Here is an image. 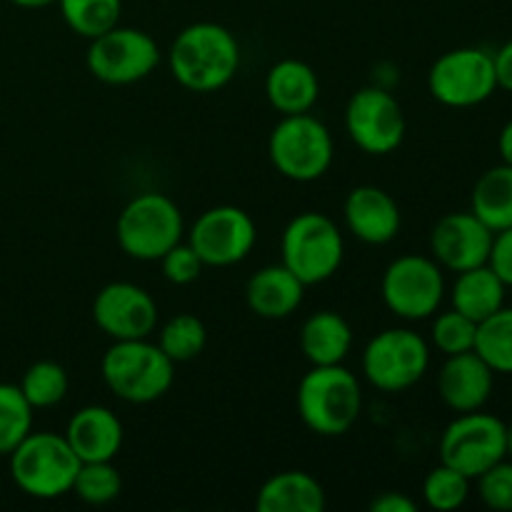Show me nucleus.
Masks as SVG:
<instances>
[{"label":"nucleus","mask_w":512,"mask_h":512,"mask_svg":"<svg viewBox=\"0 0 512 512\" xmlns=\"http://www.w3.org/2000/svg\"><path fill=\"white\" fill-rule=\"evenodd\" d=\"M495 233L468 210L448 213L430 230V253L443 270L463 273L490 260Z\"/></svg>","instance_id":"dca6fc26"},{"label":"nucleus","mask_w":512,"mask_h":512,"mask_svg":"<svg viewBox=\"0 0 512 512\" xmlns=\"http://www.w3.org/2000/svg\"><path fill=\"white\" fill-rule=\"evenodd\" d=\"M343 215L350 233L368 245H385L395 240L403 223L393 195L375 185H358L350 190L343 203Z\"/></svg>","instance_id":"a211bd4d"},{"label":"nucleus","mask_w":512,"mask_h":512,"mask_svg":"<svg viewBox=\"0 0 512 512\" xmlns=\"http://www.w3.org/2000/svg\"><path fill=\"white\" fill-rule=\"evenodd\" d=\"M10 3H15V5H18V8L35 10V8H48V5L58 3V0H10Z\"/></svg>","instance_id":"ea45409f"},{"label":"nucleus","mask_w":512,"mask_h":512,"mask_svg":"<svg viewBox=\"0 0 512 512\" xmlns=\"http://www.w3.org/2000/svg\"><path fill=\"white\" fill-rule=\"evenodd\" d=\"M495 388V373L475 350L448 355L440 365L438 393L453 413H473L488 405Z\"/></svg>","instance_id":"f3484780"},{"label":"nucleus","mask_w":512,"mask_h":512,"mask_svg":"<svg viewBox=\"0 0 512 512\" xmlns=\"http://www.w3.org/2000/svg\"><path fill=\"white\" fill-rule=\"evenodd\" d=\"M478 485V498L488 505L490 510L512 512V460L503 458L493 468L485 470L475 478Z\"/></svg>","instance_id":"72a5a7b5"},{"label":"nucleus","mask_w":512,"mask_h":512,"mask_svg":"<svg viewBox=\"0 0 512 512\" xmlns=\"http://www.w3.org/2000/svg\"><path fill=\"white\" fill-rule=\"evenodd\" d=\"M160 63V48L145 30L115 28L90 40L85 65L105 85H130L148 78Z\"/></svg>","instance_id":"9b49d317"},{"label":"nucleus","mask_w":512,"mask_h":512,"mask_svg":"<svg viewBox=\"0 0 512 512\" xmlns=\"http://www.w3.org/2000/svg\"><path fill=\"white\" fill-rule=\"evenodd\" d=\"M295 403L305 428L323 438H338L358 423L363 390L343 363L313 365L300 380Z\"/></svg>","instance_id":"f03ea898"},{"label":"nucleus","mask_w":512,"mask_h":512,"mask_svg":"<svg viewBox=\"0 0 512 512\" xmlns=\"http://www.w3.org/2000/svg\"><path fill=\"white\" fill-rule=\"evenodd\" d=\"M160 265H163V275L168 283L173 285H188L193 280L200 278L205 263L200 260V255L195 253L193 245L188 240H180L178 245L168 250V253L160 258Z\"/></svg>","instance_id":"f704fd0d"},{"label":"nucleus","mask_w":512,"mask_h":512,"mask_svg":"<svg viewBox=\"0 0 512 512\" xmlns=\"http://www.w3.org/2000/svg\"><path fill=\"white\" fill-rule=\"evenodd\" d=\"M373 512H418L415 500H410L405 493H380L378 498L370 500Z\"/></svg>","instance_id":"4c0bfd02"},{"label":"nucleus","mask_w":512,"mask_h":512,"mask_svg":"<svg viewBox=\"0 0 512 512\" xmlns=\"http://www.w3.org/2000/svg\"><path fill=\"white\" fill-rule=\"evenodd\" d=\"M475 335H478V323L470 320L468 315L458 313L455 308L433 315L430 338H433V345L445 358L475 350Z\"/></svg>","instance_id":"473e14b6"},{"label":"nucleus","mask_w":512,"mask_h":512,"mask_svg":"<svg viewBox=\"0 0 512 512\" xmlns=\"http://www.w3.org/2000/svg\"><path fill=\"white\" fill-rule=\"evenodd\" d=\"M100 373L115 398L145 405L168 393L175 380V363L148 338L113 340L100 360Z\"/></svg>","instance_id":"7ed1b4c3"},{"label":"nucleus","mask_w":512,"mask_h":512,"mask_svg":"<svg viewBox=\"0 0 512 512\" xmlns=\"http://www.w3.org/2000/svg\"><path fill=\"white\" fill-rule=\"evenodd\" d=\"M380 293L385 308L398 318L428 320L445 300L443 268L428 255H400L385 268Z\"/></svg>","instance_id":"1a4fd4ad"},{"label":"nucleus","mask_w":512,"mask_h":512,"mask_svg":"<svg viewBox=\"0 0 512 512\" xmlns=\"http://www.w3.org/2000/svg\"><path fill=\"white\" fill-rule=\"evenodd\" d=\"M490 268L503 278V283L512 288V228L495 233L493 250H490Z\"/></svg>","instance_id":"c9c22d12"},{"label":"nucleus","mask_w":512,"mask_h":512,"mask_svg":"<svg viewBox=\"0 0 512 512\" xmlns=\"http://www.w3.org/2000/svg\"><path fill=\"white\" fill-rule=\"evenodd\" d=\"M430 345L410 328H388L370 338L363 350V375L383 393H403L425 378Z\"/></svg>","instance_id":"6e6552de"},{"label":"nucleus","mask_w":512,"mask_h":512,"mask_svg":"<svg viewBox=\"0 0 512 512\" xmlns=\"http://www.w3.org/2000/svg\"><path fill=\"white\" fill-rule=\"evenodd\" d=\"M120 490H123V478L118 468L113 460H103V463H80L70 493L88 505H108L118 498Z\"/></svg>","instance_id":"2f4dec72"},{"label":"nucleus","mask_w":512,"mask_h":512,"mask_svg":"<svg viewBox=\"0 0 512 512\" xmlns=\"http://www.w3.org/2000/svg\"><path fill=\"white\" fill-rule=\"evenodd\" d=\"M93 320L110 340L150 338L158 325V305L140 285L115 280L95 295Z\"/></svg>","instance_id":"2eb2a0df"},{"label":"nucleus","mask_w":512,"mask_h":512,"mask_svg":"<svg viewBox=\"0 0 512 512\" xmlns=\"http://www.w3.org/2000/svg\"><path fill=\"white\" fill-rule=\"evenodd\" d=\"M58 8L73 33L93 40L118 25L123 0H58Z\"/></svg>","instance_id":"bb28decb"},{"label":"nucleus","mask_w":512,"mask_h":512,"mask_svg":"<svg viewBox=\"0 0 512 512\" xmlns=\"http://www.w3.org/2000/svg\"><path fill=\"white\" fill-rule=\"evenodd\" d=\"M470 483H473V480H470L468 475L458 473V470L450 468V465L440 463L438 468L430 470L423 480L425 505L440 512L463 508L470 498Z\"/></svg>","instance_id":"7c9ffc66"},{"label":"nucleus","mask_w":512,"mask_h":512,"mask_svg":"<svg viewBox=\"0 0 512 512\" xmlns=\"http://www.w3.org/2000/svg\"><path fill=\"white\" fill-rule=\"evenodd\" d=\"M493 65H495V80H498V88L512 93V40L505 45H500L493 53Z\"/></svg>","instance_id":"e433bc0d"},{"label":"nucleus","mask_w":512,"mask_h":512,"mask_svg":"<svg viewBox=\"0 0 512 512\" xmlns=\"http://www.w3.org/2000/svg\"><path fill=\"white\" fill-rule=\"evenodd\" d=\"M68 385V373L55 360H38L25 370L23 380H20V390H23L25 400L33 405V410L63 403V398L68 395Z\"/></svg>","instance_id":"c756f323"},{"label":"nucleus","mask_w":512,"mask_h":512,"mask_svg":"<svg viewBox=\"0 0 512 512\" xmlns=\"http://www.w3.org/2000/svg\"><path fill=\"white\" fill-rule=\"evenodd\" d=\"M283 265L303 280L318 285L333 278L345 258V240L338 225L323 213H300L285 225L280 240Z\"/></svg>","instance_id":"423d86ee"},{"label":"nucleus","mask_w":512,"mask_h":512,"mask_svg":"<svg viewBox=\"0 0 512 512\" xmlns=\"http://www.w3.org/2000/svg\"><path fill=\"white\" fill-rule=\"evenodd\" d=\"M305 288L308 285L295 278L283 263L265 265L258 273L250 275L245 285V303L258 318L283 320L303 305Z\"/></svg>","instance_id":"aec40b11"},{"label":"nucleus","mask_w":512,"mask_h":512,"mask_svg":"<svg viewBox=\"0 0 512 512\" xmlns=\"http://www.w3.org/2000/svg\"><path fill=\"white\" fill-rule=\"evenodd\" d=\"M470 213L478 215L493 233L512 228V165H495L475 180Z\"/></svg>","instance_id":"393cba45"},{"label":"nucleus","mask_w":512,"mask_h":512,"mask_svg":"<svg viewBox=\"0 0 512 512\" xmlns=\"http://www.w3.org/2000/svg\"><path fill=\"white\" fill-rule=\"evenodd\" d=\"M475 353L490 365L495 375H512V308L503 305L490 318L478 323Z\"/></svg>","instance_id":"a878e982"},{"label":"nucleus","mask_w":512,"mask_h":512,"mask_svg":"<svg viewBox=\"0 0 512 512\" xmlns=\"http://www.w3.org/2000/svg\"><path fill=\"white\" fill-rule=\"evenodd\" d=\"M508 425L498 415L473 410L458 413L440 435V463L475 480L505 458Z\"/></svg>","instance_id":"9d476101"},{"label":"nucleus","mask_w":512,"mask_h":512,"mask_svg":"<svg viewBox=\"0 0 512 512\" xmlns=\"http://www.w3.org/2000/svg\"><path fill=\"white\" fill-rule=\"evenodd\" d=\"M345 130L360 150L388 155L405 140V113L383 88H360L345 108Z\"/></svg>","instance_id":"4468645a"},{"label":"nucleus","mask_w":512,"mask_h":512,"mask_svg":"<svg viewBox=\"0 0 512 512\" xmlns=\"http://www.w3.org/2000/svg\"><path fill=\"white\" fill-rule=\"evenodd\" d=\"M428 90L448 108H475L485 103L498 90L493 53L483 48L448 50L430 68Z\"/></svg>","instance_id":"f8f14e48"},{"label":"nucleus","mask_w":512,"mask_h":512,"mask_svg":"<svg viewBox=\"0 0 512 512\" xmlns=\"http://www.w3.org/2000/svg\"><path fill=\"white\" fill-rule=\"evenodd\" d=\"M353 348V328L333 310H318L300 328V350L310 365H340Z\"/></svg>","instance_id":"5701e85b"},{"label":"nucleus","mask_w":512,"mask_h":512,"mask_svg":"<svg viewBox=\"0 0 512 512\" xmlns=\"http://www.w3.org/2000/svg\"><path fill=\"white\" fill-rule=\"evenodd\" d=\"M258 240L253 218L235 205H215L198 215L188 230V243L210 268H228L250 255Z\"/></svg>","instance_id":"ddd939ff"},{"label":"nucleus","mask_w":512,"mask_h":512,"mask_svg":"<svg viewBox=\"0 0 512 512\" xmlns=\"http://www.w3.org/2000/svg\"><path fill=\"white\" fill-rule=\"evenodd\" d=\"M170 73L193 93H215L235 78L240 45L220 23H193L175 35L168 50Z\"/></svg>","instance_id":"f257e3e1"},{"label":"nucleus","mask_w":512,"mask_h":512,"mask_svg":"<svg viewBox=\"0 0 512 512\" xmlns=\"http://www.w3.org/2000/svg\"><path fill=\"white\" fill-rule=\"evenodd\" d=\"M325 505L323 485L303 470H285L268 478L255 500L260 512H323Z\"/></svg>","instance_id":"4be33fe9"},{"label":"nucleus","mask_w":512,"mask_h":512,"mask_svg":"<svg viewBox=\"0 0 512 512\" xmlns=\"http://www.w3.org/2000/svg\"><path fill=\"white\" fill-rule=\"evenodd\" d=\"M505 295H508V285L490 268V263H485L478 265V268L455 273V283L450 288V303L458 313L468 315L475 323H483L495 310L503 308Z\"/></svg>","instance_id":"b1692460"},{"label":"nucleus","mask_w":512,"mask_h":512,"mask_svg":"<svg viewBox=\"0 0 512 512\" xmlns=\"http://www.w3.org/2000/svg\"><path fill=\"white\" fill-rule=\"evenodd\" d=\"M13 483L35 500H55L70 493L80 460L65 435L33 433L8 455Z\"/></svg>","instance_id":"39448f33"},{"label":"nucleus","mask_w":512,"mask_h":512,"mask_svg":"<svg viewBox=\"0 0 512 512\" xmlns=\"http://www.w3.org/2000/svg\"><path fill=\"white\" fill-rule=\"evenodd\" d=\"M505 458L512 460V423L508 425V438H505Z\"/></svg>","instance_id":"a19ab883"},{"label":"nucleus","mask_w":512,"mask_h":512,"mask_svg":"<svg viewBox=\"0 0 512 512\" xmlns=\"http://www.w3.org/2000/svg\"><path fill=\"white\" fill-rule=\"evenodd\" d=\"M185 235V220L173 198L140 193L125 203L115 223L120 250L133 260H160Z\"/></svg>","instance_id":"20e7f679"},{"label":"nucleus","mask_w":512,"mask_h":512,"mask_svg":"<svg viewBox=\"0 0 512 512\" xmlns=\"http://www.w3.org/2000/svg\"><path fill=\"white\" fill-rule=\"evenodd\" d=\"M205 343H208V330H205L203 320L190 313H180L170 318L158 333L160 350L175 365L190 363V360L198 358L205 350Z\"/></svg>","instance_id":"cd10ccee"},{"label":"nucleus","mask_w":512,"mask_h":512,"mask_svg":"<svg viewBox=\"0 0 512 512\" xmlns=\"http://www.w3.org/2000/svg\"><path fill=\"white\" fill-rule=\"evenodd\" d=\"M498 150H500V160L512 165V118L503 125V130H500Z\"/></svg>","instance_id":"58836bf2"},{"label":"nucleus","mask_w":512,"mask_h":512,"mask_svg":"<svg viewBox=\"0 0 512 512\" xmlns=\"http://www.w3.org/2000/svg\"><path fill=\"white\" fill-rule=\"evenodd\" d=\"M123 438V423L105 405H85L68 420L65 428V440L80 463L115 460L123 448Z\"/></svg>","instance_id":"6ab92c4d"},{"label":"nucleus","mask_w":512,"mask_h":512,"mask_svg":"<svg viewBox=\"0 0 512 512\" xmlns=\"http://www.w3.org/2000/svg\"><path fill=\"white\" fill-rule=\"evenodd\" d=\"M318 95V75L303 60L285 58L265 75V98L280 115L310 113Z\"/></svg>","instance_id":"412c9836"},{"label":"nucleus","mask_w":512,"mask_h":512,"mask_svg":"<svg viewBox=\"0 0 512 512\" xmlns=\"http://www.w3.org/2000/svg\"><path fill=\"white\" fill-rule=\"evenodd\" d=\"M33 430V405L20 385L0 383V458L10 455Z\"/></svg>","instance_id":"c85d7f7f"},{"label":"nucleus","mask_w":512,"mask_h":512,"mask_svg":"<svg viewBox=\"0 0 512 512\" xmlns=\"http://www.w3.org/2000/svg\"><path fill=\"white\" fill-rule=\"evenodd\" d=\"M268 155L283 178L313 183L333 163V135L310 113L283 115L270 133Z\"/></svg>","instance_id":"0eeeda50"}]
</instances>
